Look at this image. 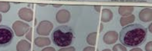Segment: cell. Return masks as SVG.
<instances>
[{"instance_id":"6da1fadb","label":"cell","mask_w":152,"mask_h":51,"mask_svg":"<svg viewBox=\"0 0 152 51\" xmlns=\"http://www.w3.org/2000/svg\"><path fill=\"white\" fill-rule=\"evenodd\" d=\"M147 34V29L143 25L139 24H132L122 29L120 33L119 40L126 47H135L145 43Z\"/></svg>"},{"instance_id":"7a4b0ae2","label":"cell","mask_w":152,"mask_h":51,"mask_svg":"<svg viewBox=\"0 0 152 51\" xmlns=\"http://www.w3.org/2000/svg\"><path fill=\"white\" fill-rule=\"evenodd\" d=\"M51 37L54 44L57 46H69L72 42L73 30L68 25H61L54 29Z\"/></svg>"},{"instance_id":"3957f363","label":"cell","mask_w":152,"mask_h":51,"mask_svg":"<svg viewBox=\"0 0 152 51\" xmlns=\"http://www.w3.org/2000/svg\"><path fill=\"white\" fill-rule=\"evenodd\" d=\"M14 34L11 28L6 25H0V47H4L11 44Z\"/></svg>"},{"instance_id":"277c9868","label":"cell","mask_w":152,"mask_h":51,"mask_svg":"<svg viewBox=\"0 0 152 51\" xmlns=\"http://www.w3.org/2000/svg\"><path fill=\"white\" fill-rule=\"evenodd\" d=\"M118 34L115 31H109L107 33L103 38L104 42L107 44H113L118 40Z\"/></svg>"},{"instance_id":"5b68a950","label":"cell","mask_w":152,"mask_h":51,"mask_svg":"<svg viewBox=\"0 0 152 51\" xmlns=\"http://www.w3.org/2000/svg\"><path fill=\"white\" fill-rule=\"evenodd\" d=\"M139 18L141 21L144 22L152 21V9L145 8L142 10L139 14Z\"/></svg>"},{"instance_id":"8992f818","label":"cell","mask_w":152,"mask_h":51,"mask_svg":"<svg viewBox=\"0 0 152 51\" xmlns=\"http://www.w3.org/2000/svg\"><path fill=\"white\" fill-rule=\"evenodd\" d=\"M113 17V13L110 10L105 9L103 10L101 20L103 22H109Z\"/></svg>"},{"instance_id":"52a82bcc","label":"cell","mask_w":152,"mask_h":51,"mask_svg":"<svg viewBox=\"0 0 152 51\" xmlns=\"http://www.w3.org/2000/svg\"><path fill=\"white\" fill-rule=\"evenodd\" d=\"M133 7H120L118 9V12L122 16H126L131 14L133 12Z\"/></svg>"},{"instance_id":"ba28073f","label":"cell","mask_w":152,"mask_h":51,"mask_svg":"<svg viewBox=\"0 0 152 51\" xmlns=\"http://www.w3.org/2000/svg\"><path fill=\"white\" fill-rule=\"evenodd\" d=\"M135 19V17L134 15H131V16H127H127L122 17L121 18L120 20L121 25L122 26H124L131 23L134 22Z\"/></svg>"},{"instance_id":"9c48e42d","label":"cell","mask_w":152,"mask_h":51,"mask_svg":"<svg viewBox=\"0 0 152 51\" xmlns=\"http://www.w3.org/2000/svg\"><path fill=\"white\" fill-rule=\"evenodd\" d=\"M96 32L91 33L88 35L87 38L88 43L91 45H95L96 44Z\"/></svg>"},{"instance_id":"30bf717a","label":"cell","mask_w":152,"mask_h":51,"mask_svg":"<svg viewBox=\"0 0 152 51\" xmlns=\"http://www.w3.org/2000/svg\"><path fill=\"white\" fill-rule=\"evenodd\" d=\"M113 51H127L125 47L123 46L122 45L118 44L114 46L113 48Z\"/></svg>"},{"instance_id":"8fae6325","label":"cell","mask_w":152,"mask_h":51,"mask_svg":"<svg viewBox=\"0 0 152 51\" xmlns=\"http://www.w3.org/2000/svg\"><path fill=\"white\" fill-rule=\"evenodd\" d=\"M145 50L146 51H152V41L147 43L145 47Z\"/></svg>"},{"instance_id":"7c38bea8","label":"cell","mask_w":152,"mask_h":51,"mask_svg":"<svg viewBox=\"0 0 152 51\" xmlns=\"http://www.w3.org/2000/svg\"><path fill=\"white\" fill-rule=\"evenodd\" d=\"M95 48L92 47H88L83 50V51H95Z\"/></svg>"},{"instance_id":"4fadbf2b","label":"cell","mask_w":152,"mask_h":51,"mask_svg":"<svg viewBox=\"0 0 152 51\" xmlns=\"http://www.w3.org/2000/svg\"><path fill=\"white\" fill-rule=\"evenodd\" d=\"M95 8L96 11H98V12H100L101 7H100V6H95Z\"/></svg>"},{"instance_id":"5bb4252c","label":"cell","mask_w":152,"mask_h":51,"mask_svg":"<svg viewBox=\"0 0 152 51\" xmlns=\"http://www.w3.org/2000/svg\"><path fill=\"white\" fill-rule=\"evenodd\" d=\"M131 51H142V50L140 48H134V49L131 50Z\"/></svg>"},{"instance_id":"9a60e30c","label":"cell","mask_w":152,"mask_h":51,"mask_svg":"<svg viewBox=\"0 0 152 51\" xmlns=\"http://www.w3.org/2000/svg\"><path fill=\"white\" fill-rule=\"evenodd\" d=\"M149 29L151 33H152V23L151 24L149 27Z\"/></svg>"}]
</instances>
